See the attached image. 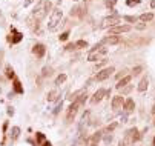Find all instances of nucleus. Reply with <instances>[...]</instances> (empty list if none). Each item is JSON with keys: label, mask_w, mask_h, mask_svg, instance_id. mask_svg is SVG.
Instances as JSON below:
<instances>
[{"label": "nucleus", "mask_w": 155, "mask_h": 146, "mask_svg": "<svg viewBox=\"0 0 155 146\" xmlns=\"http://www.w3.org/2000/svg\"><path fill=\"white\" fill-rule=\"evenodd\" d=\"M109 92H111V91H106V89H103V88L97 89V92H95V94L91 97V103H92V105L100 103L103 99H105V96H109Z\"/></svg>", "instance_id": "0eeeda50"}, {"label": "nucleus", "mask_w": 155, "mask_h": 146, "mask_svg": "<svg viewBox=\"0 0 155 146\" xmlns=\"http://www.w3.org/2000/svg\"><path fill=\"white\" fill-rule=\"evenodd\" d=\"M152 114H155V105H154V108H152Z\"/></svg>", "instance_id": "ea45409f"}, {"label": "nucleus", "mask_w": 155, "mask_h": 146, "mask_svg": "<svg viewBox=\"0 0 155 146\" xmlns=\"http://www.w3.org/2000/svg\"><path fill=\"white\" fill-rule=\"evenodd\" d=\"M72 2H79V0H72Z\"/></svg>", "instance_id": "79ce46f5"}, {"label": "nucleus", "mask_w": 155, "mask_h": 146, "mask_svg": "<svg viewBox=\"0 0 155 146\" xmlns=\"http://www.w3.org/2000/svg\"><path fill=\"white\" fill-rule=\"evenodd\" d=\"M112 72H115V68H114V66H109V68L101 69L100 72H97L95 80H97V82H103V80H106V78H109V77L112 75Z\"/></svg>", "instance_id": "423d86ee"}, {"label": "nucleus", "mask_w": 155, "mask_h": 146, "mask_svg": "<svg viewBox=\"0 0 155 146\" xmlns=\"http://www.w3.org/2000/svg\"><path fill=\"white\" fill-rule=\"evenodd\" d=\"M140 2L141 0H126V5L127 6H137V5H140Z\"/></svg>", "instance_id": "b1692460"}, {"label": "nucleus", "mask_w": 155, "mask_h": 146, "mask_svg": "<svg viewBox=\"0 0 155 146\" xmlns=\"http://www.w3.org/2000/svg\"><path fill=\"white\" fill-rule=\"evenodd\" d=\"M66 78H68V75L66 74H60L57 78H55V82H54V85H57V86H60V85H63L64 82H66Z\"/></svg>", "instance_id": "6ab92c4d"}, {"label": "nucleus", "mask_w": 155, "mask_h": 146, "mask_svg": "<svg viewBox=\"0 0 155 146\" xmlns=\"http://www.w3.org/2000/svg\"><path fill=\"white\" fill-rule=\"evenodd\" d=\"M88 100V94L85 92V94H82L79 99H77L75 102H72L71 103V106L68 108V114H66V120L68 122H71V120H74V117H75V114H77V111H79V108L82 105H85V102Z\"/></svg>", "instance_id": "7ed1b4c3"}, {"label": "nucleus", "mask_w": 155, "mask_h": 146, "mask_svg": "<svg viewBox=\"0 0 155 146\" xmlns=\"http://www.w3.org/2000/svg\"><path fill=\"white\" fill-rule=\"evenodd\" d=\"M131 78H132V75H124L123 78H120V80H118V83L115 85V88H117V89H121V88L127 86L129 83H131Z\"/></svg>", "instance_id": "4468645a"}, {"label": "nucleus", "mask_w": 155, "mask_h": 146, "mask_svg": "<svg viewBox=\"0 0 155 146\" xmlns=\"http://www.w3.org/2000/svg\"><path fill=\"white\" fill-rule=\"evenodd\" d=\"M123 105H124V99L121 97V96H115L114 99H112V109L117 112V111H120V109H123Z\"/></svg>", "instance_id": "9d476101"}, {"label": "nucleus", "mask_w": 155, "mask_h": 146, "mask_svg": "<svg viewBox=\"0 0 155 146\" xmlns=\"http://www.w3.org/2000/svg\"><path fill=\"white\" fill-rule=\"evenodd\" d=\"M134 109H135V103H134V100H132V99L124 100V105H123V111H124V114H131Z\"/></svg>", "instance_id": "ddd939ff"}, {"label": "nucleus", "mask_w": 155, "mask_h": 146, "mask_svg": "<svg viewBox=\"0 0 155 146\" xmlns=\"http://www.w3.org/2000/svg\"><path fill=\"white\" fill-rule=\"evenodd\" d=\"M40 146H52V144H51L49 141H45V143H43V144H40Z\"/></svg>", "instance_id": "e433bc0d"}, {"label": "nucleus", "mask_w": 155, "mask_h": 146, "mask_svg": "<svg viewBox=\"0 0 155 146\" xmlns=\"http://www.w3.org/2000/svg\"><path fill=\"white\" fill-rule=\"evenodd\" d=\"M154 123H155V122H154Z\"/></svg>", "instance_id": "37998d69"}, {"label": "nucleus", "mask_w": 155, "mask_h": 146, "mask_svg": "<svg viewBox=\"0 0 155 146\" xmlns=\"http://www.w3.org/2000/svg\"><path fill=\"white\" fill-rule=\"evenodd\" d=\"M154 146H155V137H154Z\"/></svg>", "instance_id": "a19ab883"}, {"label": "nucleus", "mask_w": 155, "mask_h": 146, "mask_svg": "<svg viewBox=\"0 0 155 146\" xmlns=\"http://www.w3.org/2000/svg\"><path fill=\"white\" fill-rule=\"evenodd\" d=\"M61 19H63V11L60 8H54L51 11V16L48 20V31H55L58 28Z\"/></svg>", "instance_id": "f03ea898"}, {"label": "nucleus", "mask_w": 155, "mask_h": 146, "mask_svg": "<svg viewBox=\"0 0 155 146\" xmlns=\"http://www.w3.org/2000/svg\"><path fill=\"white\" fill-rule=\"evenodd\" d=\"M0 26H6V20H5V17L2 14V11H0Z\"/></svg>", "instance_id": "473e14b6"}, {"label": "nucleus", "mask_w": 155, "mask_h": 146, "mask_svg": "<svg viewBox=\"0 0 155 146\" xmlns=\"http://www.w3.org/2000/svg\"><path fill=\"white\" fill-rule=\"evenodd\" d=\"M126 22H131V23H135L137 20H138V17H135V16H124L123 17Z\"/></svg>", "instance_id": "393cba45"}, {"label": "nucleus", "mask_w": 155, "mask_h": 146, "mask_svg": "<svg viewBox=\"0 0 155 146\" xmlns=\"http://www.w3.org/2000/svg\"><path fill=\"white\" fill-rule=\"evenodd\" d=\"M2 57H3V52L0 51V65H2Z\"/></svg>", "instance_id": "58836bf2"}, {"label": "nucleus", "mask_w": 155, "mask_h": 146, "mask_svg": "<svg viewBox=\"0 0 155 146\" xmlns=\"http://www.w3.org/2000/svg\"><path fill=\"white\" fill-rule=\"evenodd\" d=\"M52 9V3L49 2V0H45V2H40V5H38L37 8H34L32 14L29 19H35V22H40L43 17L48 16V12Z\"/></svg>", "instance_id": "f257e3e1"}, {"label": "nucleus", "mask_w": 155, "mask_h": 146, "mask_svg": "<svg viewBox=\"0 0 155 146\" xmlns=\"http://www.w3.org/2000/svg\"><path fill=\"white\" fill-rule=\"evenodd\" d=\"M101 135H103L101 131H97L95 134H92L91 138H89V141H88V146H98V143L101 140Z\"/></svg>", "instance_id": "f8f14e48"}, {"label": "nucleus", "mask_w": 155, "mask_h": 146, "mask_svg": "<svg viewBox=\"0 0 155 146\" xmlns=\"http://www.w3.org/2000/svg\"><path fill=\"white\" fill-rule=\"evenodd\" d=\"M57 96H58V92H57V91H51L49 94H48V97H46V99H48V102H54V100L57 99Z\"/></svg>", "instance_id": "5701e85b"}, {"label": "nucleus", "mask_w": 155, "mask_h": 146, "mask_svg": "<svg viewBox=\"0 0 155 146\" xmlns=\"http://www.w3.org/2000/svg\"><path fill=\"white\" fill-rule=\"evenodd\" d=\"M74 48H75V45H72V43L66 45V49H74Z\"/></svg>", "instance_id": "f704fd0d"}, {"label": "nucleus", "mask_w": 155, "mask_h": 146, "mask_svg": "<svg viewBox=\"0 0 155 146\" xmlns=\"http://www.w3.org/2000/svg\"><path fill=\"white\" fill-rule=\"evenodd\" d=\"M68 37H69V31H64V32H63L58 38H60L61 42H64V40H68Z\"/></svg>", "instance_id": "cd10ccee"}, {"label": "nucleus", "mask_w": 155, "mask_h": 146, "mask_svg": "<svg viewBox=\"0 0 155 146\" xmlns=\"http://www.w3.org/2000/svg\"><path fill=\"white\" fill-rule=\"evenodd\" d=\"M118 42H120L118 35H108V37H105L100 42V45H103V46H112V45H117Z\"/></svg>", "instance_id": "1a4fd4ad"}, {"label": "nucleus", "mask_w": 155, "mask_h": 146, "mask_svg": "<svg viewBox=\"0 0 155 146\" xmlns=\"http://www.w3.org/2000/svg\"><path fill=\"white\" fill-rule=\"evenodd\" d=\"M141 71H143V68H141V66H135V68L132 69V75H138Z\"/></svg>", "instance_id": "c85d7f7f"}, {"label": "nucleus", "mask_w": 155, "mask_h": 146, "mask_svg": "<svg viewBox=\"0 0 155 146\" xmlns=\"http://www.w3.org/2000/svg\"><path fill=\"white\" fill-rule=\"evenodd\" d=\"M14 114V111H12V108H8V115H12Z\"/></svg>", "instance_id": "c9c22d12"}, {"label": "nucleus", "mask_w": 155, "mask_h": 146, "mask_svg": "<svg viewBox=\"0 0 155 146\" xmlns=\"http://www.w3.org/2000/svg\"><path fill=\"white\" fill-rule=\"evenodd\" d=\"M152 19H154V14H152V12H145V14H141V16L138 17V20H140V22H143V23L151 22Z\"/></svg>", "instance_id": "f3484780"}, {"label": "nucleus", "mask_w": 155, "mask_h": 146, "mask_svg": "<svg viewBox=\"0 0 155 146\" xmlns=\"http://www.w3.org/2000/svg\"><path fill=\"white\" fill-rule=\"evenodd\" d=\"M121 23V17L120 16H109V17H105L101 20V28L106 29V28H114V26H117Z\"/></svg>", "instance_id": "39448f33"}, {"label": "nucleus", "mask_w": 155, "mask_h": 146, "mask_svg": "<svg viewBox=\"0 0 155 146\" xmlns=\"http://www.w3.org/2000/svg\"><path fill=\"white\" fill-rule=\"evenodd\" d=\"M75 46H79V48H88V42L86 40H79L75 43Z\"/></svg>", "instance_id": "a878e982"}, {"label": "nucleus", "mask_w": 155, "mask_h": 146, "mask_svg": "<svg viewBox=\"0 0 155 146\" xmlns=\"http://www.w3.org/2000/svg\"><path fill=\"white\" fill-rule=\"evenodd\" d=\"M49 71H51V69H48V68H45V69H43V75H49V74H51Z\"/></svg>", "instance_id": "72a5a7b5"}, {"label": "nucleus", "mask_w": 155, "mask_h": 146, "mask_svg": "<svg viewBox=\"0 0 155 146\" xmlns=\"http://www.w3.org/2000/svg\"><path fill=\"white\" fill-rule=\"evenodd\" d=\"M148 86H149V80H148V77H143V78L140 80V83H138L137 89H138L140 92H145V91L148 89Z\"/></svg>", "instance_id": "2eb2a0df"}, {"label": "nucleus", "mask_w": 155, "mask_h": 146, "mask_svg": "<svg viewBox=\"0 0 155 146\" xmlns=\"http://www.w3.org/2000/svg\"><path fill=\"white\" fill-rule=\"evenodd\" d=\"M32 52H34V56H35V57L42 59V57L46 54V48H45V45H42V43H37V45H34Z\"/></svg>", "instance_id": "9b49d317"}, {"label": "nucleus", "mask_w": 155, "mask_h": 146, "mask_svg": "<svg viewBox=\"0 0 155 146\" xmlns=\"http://www.w3.org/2000/svg\"><path fill=\"white\" fill-rule=\"evenodd\" d=\"M35 138H37V143H38V144H40V143H45V141H48V140H46V137L42 134V132H37V134H35Z\"/></svg>", "instance_id": "4be33fe9"}, {"label": "nucleus", "mask_w": 155, "mask_h": 146, "mask_svg": "<svg viewBox=\"0 0 155 146\" xmlns=\"http://www.w3.org/2000/svg\"><path fill=\"white\" fill-rule=\"evenodd\" d=\"M135 28H137L138 31H143V29H146V23L140 22V23H137V25H135Z\"/></svg>", "instance_id": "bb28decb"}, {"label": "nucleus", "mask_w": 155, "mask_h": 146, "mask_svg": "<svg viewBox=\"0 0 155 146\" xmlns=\"http://www.w3.org/2000/svg\"><path fill=\"white\" fill-rule=\"evenodd\" d=\"M151 8H155V0H152V2H151Z\"/></svg>", "instance_id": "4c0bfd02"}, {"label": "nucleus", "mask_w": 155, "mask_h": 146, "mask_svg": "<svg viewBox=\"0 0 155 146\" xmlns=\"http://www.w3.org/2000/svg\"><path fill=\"white\" fill-rule=\"evenodd\" d=\"M112 141V134H109V132H106V137H105V143L106 144H111Z\"/></svg>", "instance_id": "7c9ffc66"}, {"label": "nucleus", "mask_w": 155, "mask_h": 146, "mask_svg": "<svg viewBox=\"0 0 155 146\" xmlns=\"http://www.w3.org/2000/svg\"><path fill=\"white\" fill-rule=\"evenodd\" d=\"M14 91L17 92V94H23V88H22V85H20L19 78H14Z\"/></svg>", "instance_id": "aec40b11"}, {"label": "nucleus", "mask_w": 155, "mask_h": 146, "mask_svg": "<svg viewBox=\"0 0 155 146\" xmlns=\"http://www.w3.org/2000/svg\"><path fill=\"white\" fill-rule=\"evenodd\" d=\"M34 2H38V0H23V8H28L31 3H34Z\"/></svg>", "instance_id": "2f4dec72"}, {"label": "nucleus", "mask_w": 155, "mask_h": 146, "mask_svg": "<svg viewBox=\"0 0 155 146\" xmlns=\"http://www.w3.org/2000/svg\"><path fill=\"white\" fill-rule=\"evenodd\" d=\"M106 52H108V48H105L103 45H95L91 51H89V54H88V60L89 62H95V60H98L100 57H103V56H106Z\"/></svg>", "instance_id": "20e7f679"}, {"label": "nucleus", "mask_w": 155, "mask_h": 146, "mask_svg": "<svg viewBox=\"0 0 155 146\" xmlns=\"http://www.w3.org/2000/svg\"><path fill=\"white\" fill-rule=\"evenodd\" d=\"M9 134H11V140H12V141L17 140V138H19V135H20V128H19V126H12Z\"/></svg>", "instance_id": "dca6fc26"}, {"label": "nucleus", "mask_w": 155, "mask_h": 146, "mask_svg": "<svg viewBox=\"0 0 155 146\" xmlns=\"http://www.w3.org/2000/svg\"><path fill=\"white\" fill-rule=\"evenodd\" d=\"M131 29H132L131 25H117L114 28H109V34L115 35V34H121V32H129Z\"/></svg>", "instance_id": "6e6552de"}, {"label": "nucleus", "mask_w": 155, "mask_h": 146, "mask_svg": "<svg viewBox=\"0 0 155 146\" xmlns=\"http://www.w3.org/2000/svg\"><path fill=\"white\" fill-rule=\"evenodd\" d=\"M115 128H117V122L111 123V126H108V128H106V132H109V134H111V132H112V131H114Z\"/></svg>", "instance_id": "c756f323"}, {"label": "nucleus", "mask_w": 155, "mask_h": 146, "mask_svg": "<svg viewBox=\"0 0 155 146\" xmlns=\"http://www.w3.org/2000/svg\"><path fill=\"white\" fill-rule=\"evenodd\" d=\"M5 71H6V77H8V78H16V74H14V69H12V66L8 65Z\"/></svg>", "instance_id": "412c9836"}, {"label": "nucleus", "mask_w": 155, "mask_h": 146, "mask_svg": "<svg viewBox=\"0 0 155 146\" xmlns=\"http://www.w3.org/2000/svg\"><path fill=\"white\" fill-rule=\"evenodd\" d=\"M22 38H23V35H22L20 32L14 31V37H9V42H11V43H19Z\"/></svg>", "instance_id": "a211bd4d"}]
</instances>
